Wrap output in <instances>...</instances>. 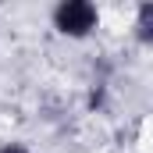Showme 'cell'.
Here are the masks:
<instances>
[{"label":"cell","instance_id":"6da1fadb","mask_svg":"<svg viewBox=\"0 0 153 153\" xmlns=\"http://www.w3.org/2000/svg\"><path fill=\"white\" fill-rule=\"evenodd\" d=\"M96 22H100V14H96V7L89 4V0H64L57 11H53V25L64 32V36H89L93 29H96Z\"/></svg>","mask_w":153,"mask_h":153},{"label":"cell","instance_id":"7a4b0ae2","mask_svg":"<svg viewBox=\"0 0 153 153\" xmlns=\"http://www.w3.org/2000/svg\"><path fill=\"white\" fill-rule=\"evenodd\" d=\"M135 36L143 43H153V4L139 7V22H135Z\"/></svg>","mask_w":153,"mask_h":153},{"label":"cell","instance_id":"3957f363","mask_svg":"<svg viewBox=\"0 0 153 153\" xmlns=\"http://www.w3.org/2000/svg\"><path fill=\"white\" fill-rule=\"evenodd\" d=\"M0 153H29V150H25V146H4Z\"/></svg>","mask_w":153,"mask_h":153}]
</instances>
